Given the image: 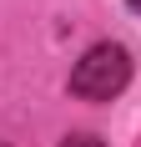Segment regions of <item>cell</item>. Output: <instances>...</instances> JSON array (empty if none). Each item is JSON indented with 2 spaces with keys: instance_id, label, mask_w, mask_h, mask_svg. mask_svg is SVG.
<instances>
[{
  "instance_id": "277c9868",
  "label": "cell",
  "mask_w": 141,
  "mask_h": 147,
  "mask_svg": "<svg viewBox=\"0 0 141 147\" xmlns=\"http://www.w3.org/2000/svg\"><path fill=\"white\" fill-rule=\"evenodd\" d=\"M0 147H5V142H0Z\"/></svg>"
},
{
  "instance_id": "3957f363",
  "label": "cell",
  "mask_w": 141,
  "mask_h": 147,
  "mask_svg": "<svg viewBox=\"0 0 141 147\" xmlns=\"http://www.w3.org/2000/svg\"><path fill=\"white\" fill-rule=\"evenodd\" d=\"M126 5H131V10H136V15H141V0H126Z\"/></svg>"
},
{
  "instance_id": "7a4b0ae2",
  "label": "cell",
  "mask_w": 141,
  "mask_h": 147,
  "mask_svg": "<svg viewBox=\"0 0 141 147\" xmlns=\"http://www.w3.org/2000/svg\"><path fill=\"white\" fill-rule=\"evenodd\" d=\"M61 147H106V142H101V137H91V132H70Z\"/></svg>"
},
{
  "instance_id": "6da1fadb",
  "label": "cell",
  "mask_w": 141,
  "mask_h": 147,
  "mask_svg": "<svg viewBox=\"0 0 141 147\" xmlns=\"http://www.w3.org/2000/svg\"><path fill=\"white\" fill-rule=\"evenodd\" d=\"M131 81V51L116 41H101L91 46L81 61H76V71H70V96H81V102H111L121 96Z\"/></svg>"
}]
</instances>
